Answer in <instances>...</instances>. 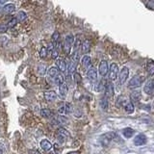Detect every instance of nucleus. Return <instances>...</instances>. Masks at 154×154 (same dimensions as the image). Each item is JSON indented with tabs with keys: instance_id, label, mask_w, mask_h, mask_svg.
<instances>
[{
	"instance_id": "7ed1b4c3",
	"label": "nucleus",
	"mask_w": 154,
	"mask_h": 154,
	"mask_svg": "<svg viewBox=\"0 0 154 154\" xmlns=\"http://www.w3.org/2000/svg\"><path fill=\"white\" fill-rule=\"evenodd\" d=\"M74 37L73 35H71V34H69L66 38H65V42H64V50L66 54H69L70 53V50H71V47L73 46L74 45Z\"/></svg>"
},
{
	"instance_id": "4be33fe9",
	"label": "nucleus",
	"mask_w": 154,
	"mask_h": 154,
	"mask_svg": "<svg viewBox=\"0 0 154 154\" xmlns=\"http://www.w3.org/2000/svg\"><path fill=\"white\" fill-rule=\"evenodd\" d=\"M76 66H77V63L73 62V61H71L70 62V64L69 66H67V73H69V75L70 74H73L74 72H75V69H76Z\"/></svg>"
},
{
	"instance_id": "7c9ffc66",
	"label": "nucleus",
	"mask_w": 154,
	"mask_h": 154,
	"mask_svg": "<svg viewBox=\"0 0 154 154\" xmlns=\"http://www.w3.org/2000/svg\"><path fill=\"white\" fill-rule=\"evenodd\" d=\"M17 22H18V20H17V17L12 18L11 20L9 21V23H8V28H12V27H14V26H16Z\"/></svg>"
},
{
	"instance_id": "c85d7f7f",
	"label": "nucleus",
	"mask_w": 154,
	"mask_h": 154,
	"mask_svg": "<svg viewBox=\"0 0 154 154\" xmlns=\"http://www.w3.org/2000/svg\"><path fill=\"white\" fill-rule=\"evenodd\" d=\"M58 112H59L60 115H66V114H69V112H67V108H66V103L61 106V107L58 109Z\"/></svg>"
},
{
	"instance_id": "6e6552de",
	"label": "nucleus",
	"mask_w": 154,
	"mask_h": 154,
	"mask_svg": "<svg viewBox=\"0 0 154 154\" xmlns=\"http://www.w3.org/2000/svg\"><path fill=\"white\" fill-rule=\"evenodd\" d=\"M143 91L146 94H151L154 93V78L148 80L143 87Z\"/></svg>"
},
{
	"instance_id": "9d476101",
	"label": "nucleus",
	"mask_w": 154,
	"mask_h": 154,
	"mask_svg": "<svg viewBox=\"0 0 154 154\" xmlns=\"http://www.w3.org/2000/svg\"><path fill=\"white\" fill-rule=\"evenodd\" d=\"M87 77L91 81H95L97 79V70H96L95 67H90L88 69V72H87Z\"/></svg>"
},
{
	"instance_id": "1a4fd4ad",
	"label": "nucleus",
	"mask_w": 154,
	"mask_h": 154,
	"mask_svg": "<svg viewBox=\"0 0 154 154\" xmlns=\"http://www.w3.org/2000/svg\"><path fill=\"white\" fill-rule=\"evenodd\" d=\"M98 72L101 76H105L106 74L109 72V66H108V63L106 61L100 62L99 67H98Z\"/></svg>"
},
{
	"instance_id": "393cba45",
	"label": "nucleus",
	"mask_w": 154,
	"mask_h": 154,
	"mask_svg": "<svg viewBox=\"0 0 154 154\" xmlns=\"http://www.w3.org/2000/svg\"><path fill=\"white\" fill-rule=\"evenodd\" d=\"M90 48H91V42H90V41L86 40L83 42V45H82V52H83V53L89 52L90 51Z\"/></svg>"
},
{
	"instance_id": "20e7f679",
	"label": "nucleus",
	"mask_w": 154,
	"mask_h": 154,
	"mask_svg": "<svg viewBox=\"0 0 154 154\" xmlns=\"http://www.w3.org/2000/svg\"><path fill=\"white\" fill-rule=\"evenodd\" d=\"M69 137V132L66 130L65 128H59L57 130L56 133V138L59 141V143H63L66 142V140Z\"/></svg>"
},
{
	"instance_id": "4c0bfd02",
	"label": "nucleus",
	"mask_w": 154,
	"mask_h": 154,
	"mask_svg": "<svg viewBox=\"0 0 154 154\" xmlns=\"http://www.w3.org/2000/svg\"><path fill=\"white\" fill-rule=\"evenodd\" d=\"M67 154H79V152L78 151H71V152L67 153Z\"/></svg>"
},
{
	"instance_id": "f257e3e1",
	"label": "nucleus",
	"mask_w": 154,
	"mask_h": 154,
	"mask_svg": "<svg viewBox=\"0 0 154 154\" xmlns=\"http://www.w3.org/2000/svg\"><path fill=\"white\" fill-rule=\"evenodd\" d=\"M117 105L119 107L123 108V110L127 114H132L134 112V104L131 102V100L124 97V96H119L117 101Z\"/></svg>"
},
{
	"instance_id": "cd10ccee",
	"label": "nucleus",
	"mask_w": 154,
	"mask_h": 154,
	"mask_svg": "<svg viewBox=\"0 0 154 154\" xmlns=\"http://www.w3.org/2000/svg\"><path fill=\"white\" fill-rule=\"evenodd\" d=\"M100 106L104 111H107V109H108V98L107 97L104 96L103 99L101 100V102H100Z\"/></svg>"
},
{
	"instance_id": "a211bd4d",
	"label": "nucleus",
	"mask_w": 154,
	"mask_h": 154,
	"mask_svg": "<svg viewBox=\"0 0 154 154\" xmlns=\"http://www.w3.org/2000/svg\"><path fill=\"white\" fill-rule=\"evenodd\" d=\"M130 97H131L132 103H138L140 99H141V93L139 91H134L131 95H130Z\"/></svg>"
},
{
	"instance_id": "0eeeda50",
	"label": "nucleus",
	"mask_w": 154,
	"mask_h": 154,
	"mask_svg": "<svg viewBox=\"0 0 154 154\" xmlns=\"http://www.w3.org/2000/svg\"><path fill=\"white\" fill-rule=\"evenodd\" d=\"M147 142V138L144 134L141 133V134H138L136 137L134 138V144L137 146H141L146 144Z\"/></svg>"
},
{
	"instance_id": "ddd939ff",
	"label": "nucleus",
	"mask_w": 154,
	"mask_h": 154,
	"mask_svg": "<svg viewBox=\"0 0 154 154\" xmlns=\"http://www.w3.org/2000/svg\"><path fill=\"white\" fill-rule=\"evenodd\" d=\"M45 98L46 101L48 102H53V101H55L56 98H57V94L54 91H46L45 94Z\"/></svg>"
},
{
	"instance_id": "b1692460",
	"label": "nucleus",
	"mask_w": 154,
	"mask_h": 154,
	"mask_svg": "<svg viewBox=\"0 0 154 154\" xmlns=\"http://www.w3.org/2000/svg\"><path fill=\"white\" fill-rule=\"evenodd\" d=\"M54 82H55V84H57L58 86H60L63 83H65V78H64V76H63V74L62 73L58 74L54 78Z\"/></svg>"
},
{
	"instance_id": "ea45409f",
	"label": "nucleus",
	"mask_w": 154,
	"mask_h": 154,
	"mask_svg": "<svg viewBox=\"0 0 154 154\" xmlns=\"http://www.w3.org/2000/svg\"><path fill=\"white\" fill-rule=\"evenodd\" d=\"M34 154H41V153L38 152V151H35V152H34Z\"/></svg>"
},
{
	"instance_id": "e433bc0d",
	"label": "nucleus",
	"mask_w": 154,
	"mask_h": 154,
	"mask_svg": "<svg viewBox=\"0 0 154 154\" xmlns=\"http://www.w3.org/2000/svg\"><path fill=\"white\" fill-rule=\"evenodd\" d=\"M7 28H8V26L1 25V26H0V32H5V31L7 30Z\"/></svg>"
},
{
	"instance_id": "dca6fc26",
	"label": "nucleus",
	"mask_w": 154,
	"mask_h": 154,
	"mask_svg": "<svg viewBox=\"0 0 154 154\" xmlns=\"http://www.w3.org/2000/svg\"><path fill=\"white\" fill-rule=\"evenodd\" d=\"M115 136H116V135L114 134V132L105 134L104 136L102 137V143L104 144V146H107V144L115 138Z\"/></svg>"
},
{
	"instance_id": "a19ab883",
	"label": "nucleus",
	"mask_w": 154,
	"mask_h": 154,
	"mask_svg": "<svg viewBox=\"0 0 154 154\" xmlns=\"http://www.w3.org/2000/svg\"><path fill=\"white\" fill-rule=\"evenodd\" d=\"M0 154H3V151H2V149L0 148Z\"/></svg>"
},
{
	"instance_id": "a878e982",
	"label": "nucleus",
	"mask_w": 154,
	"mask_h": 154,
	"mask_svg": "<svg viewBox=\"0 0 154 154\" xmlns=\"http://www.w3.org/2000/svg\"><path fill=\"white\" fill-rule=\"evenodd\" d=\"M17 18L18 22H23L27 18V14H26L25 12L20 11V12H18L17 16Z\"/></svg>"
},
{
	"instance_id": "2f4dec72",
	"label": "nucleus",
	"mask_w": 154,
	"mask_h": 154,
	"mask_svg": "<svg viewBox=\"0 0 154 154\" xmlns=\"http://www.w3.org/2000/svg\"><path fill=\"white\" fill-rule=\"evenodd\" d=\"M48 54V50H47V48L46 47H42V49L40 51V57L41 58H45Z\"/></svg>"
},
{
	"instance_id": "c9c22d12",
	"label": "nucleus",
	"mask_w": 154,
	"mask_h": 154,
	"mask_svg": "<svg viewBox=\"0 0 154 154\" xmlns=\"http://www.w3.org/2000/svg\"><path fill=\"white\" fill-rule=\"evenodd\" d=\"M73 78H74V81L76 82V83H79V82H81V75L78 73V72H74Z\"/></svg>"
},
{
	"instance_id": "473e14b6",
	"label": "nucleus",
	"mask_w": 154,
	"mask_h": 154,
	"mask_svg": "<svg viewBox=\"0 0 154 154\" xmlns=\"http://www.w3.org/2000/svg\"><path fill=\"white\" fill-rule=\"evenodd\" d=\"M38 73H40L41 75H43V74L45 73V71H46V67H45V66H43V65L38 66Z\"/></svg>"
},
{
	"instance_id": "6ab92c4d",
	"label": "nucleus",
	"mask_w": 154,
	"mask_h": 154,
	"mask_svg": "<svg viewBox=\"0 0 154 154\" xmlns=\"http://www.w3.org/2000/svg\"><path fill=\"white\" fill-rule=\"evenodd\" d=\"M14 10H16V6H14V4L10 3V4L5 5V6L2 8V12L4 14H11V13H13L14 11Z\"/></svg>"
},
{
	"instance_id": "423d86ee",
	"label": "nucleus",
	"mask_w": 154,
	"mask_h": 154,
	"mask_svg": "<svg viewBox=\"0 0 154 154\" xmlns=\"http://www.w3.org/2000/svg\"><path fill=\"white\" fill-rule=\"evenodd\" d=\"M129 76V69L127 66H123L122 70L119 71V83L120 85H123L125 83V81L127 80Z\"/></svg>"
},
{
	"instance_id": "f03ea898",
	"label": "nucleus",
	"mask_w": 154,
	"mask_h": 154,
	"mask_svg": "<svg viewBox=\"0 0 154 154\" xmlns=\"http://www.w3.org/2000/svg\"><path fill=\"white\" fill-rule=\"evenodd\" d=\"M144 81V77L143 75H135L132 77V79L129 81L128 88L129 89H137L139 87H141L142 84Z\"/></svg>"
},
{
	"instance_id": "bb28decb",
	"label": "nucleus",
	"mask_w": 154,
	"mask_h": 154,
	"mask_svg": "<svg viewBox=\"0 0 154 154\" xmlns=\"http://www.w3.org/2000/svg\"><path fill=\"white\" fill-rule=\"evenodd\" d=\"M41 115H42V117H43V118H50L52 116V112H51V110H49V109H42L41 111Z\"/></svg>"
},
{
	"instance_id": "5701e85b",
	"label": "nucleus",
	"mask_w": 154,
	"mask_h": 154,
	"mask_svg": "<svg viewBox=\"0 0 154 154\" xmlns=\"http://www.w3.org/2000/svg\"><path fill=\"white\" fill-rule=\"evenodd\" d=\"M146 70H147V74L149 76H153L154 75V63H152V62L147 63Z\"/></svg>"
},
{
	"instance_id": "c03bdc74",
	"label": "nucleus",
	"mask_w": 154,
	"mask_h": 154,
	"mask_svg": "<svg viewBox=\"0 0 154 154\" xmlns=\"http://www.w3.org/2000/svg\"><path fill=\"white\" fill-rule=\"evenodd\" d=\"M55 154H59V153H57V152H56V153H55Z\"/></svg>"
},
{
	"instance_id": "2eb2a0df",
	"label": "nucleus",
	"mask_w": 154,
	"mask_h": 154,
	"mask_svg": "<svg viewBox=\"0 0 154 154\" xmlns=\"http://www.w3.org/2000/svg\"><path fill=\"white\" fill-rule=\"evenodd\" d=\"M41 147H42L45 151L48 152V151H50V150H51L52 144H51V143H50L49 141H48V140L43 139V140H42V142H41Z\"/></svg>"
},
{
	"instance_id": "412c9836",
	"label": "nucleus",
	"mask_w": 154,
	"mask_h": 154,
	"mask_svg": "<svg viewBox=\"0 0 154 154\" xmlns=\"http://www.w3.org/2000/svg\"><path fill=\"white\" fill-rule=\"evenodd\" d=\"M135 131L132 129V128H130V127H126V128H124L122 130V134H123V136L126 138V139H130L131 137H133V135H134Z\"/></svg>"
},
{
	"instance_id": "f3484780",
	"label": "nucleus",
	"mask_w": 154,
	"mask_h": 154,
	"mask_svg": "<svg viewBox=\"0 0 154 154\" xmlns=\"http://www.w3.org/2000/svg\"><path fill=\"white\" fill-rule=\"evenodd\" d=\"M82 66H83V67H85V69H90L91 66V57L88 56V55H85L83 58H82Z\"/></svg>"
},
{
	"instance_id": "aec40b11",
	"label": "nucleus",
	"mask_w": 154,
	"mask_h": 154,
	"mask_svg": "<svg viewBox=\"0 0 154 154\" xmlns=\"http://www.w3.org/2000/svg\"><path fill=\"white\" fill-rule=\"evenodd\" d=\"M47 74H48V76L50 77V78H53V79H54L55 77H56L58 74H59V69H58V67H56V66H52V67H50L49 69H48Z\"/></svg>"
},
{
	"instance_id": "39448f33",
	"label": "nucleus",
	"mask_w": 154,
	"mask_h": 154,
	"mask_svg": "<svg viewBox=\"0 0 154 154\" xmlns=\"http://www.w3.org/2000/svg\"><path fill=\"white\" fill-rule=\"evenodd\" d=\"M119 74V66L117 64H111L110 66V71H109V79L111 81H115L118 78V75Z\"/></svg>"
},
{
	"instance_id": "72a5a7b5",
	"label": "nucleus",
	"mask_w": 154,
	"mask_h": 154,
	"mask_svg": "<svg viewBox=\"0 0 154 154\" xmlns=\"http://www.w3.org/2000/svg\"><path fill=\"white\" fill-rule=\"evenodd\" d=\"M51 56L53 59H57L58 56H59V51H58V48L57 47H54V49L51 52Z\"/></svg>"
},
{
	"instance_id": "f704fd0d",
	"label": "nucleus",
	"mask_w": 154,
	"mask_h": 154,
	"mask_svg": "<svg viewBox=\"0 0 154 154\" xmlns=\"http://www.w3.org/2000/svg\"><path fill=\"white\" fill-rule=\"evenodd\" d=\"M81 45V42L79 38H77V40H75L74 42V45H73V47H74V51H78V48L79 46Z\"/></svg>"
},
{
	"instance_id": "4468645a",
	"label": "nucleus",
	"mask_w": 154,
	"mask_h": 154,
	"mask_svg": "<svg viewBox=\"0 0 154 154\" xmlns=\"http://www.w3.org/2000/svg\"><path fill=\"white\" fill-rule=\"evenodd\" d=\"M56 66L58 67V69L62 72H65L66 69H67V66H66V64L64 59H57L56 60Z\"/></svg>"
},
{
	"instance_id": "79ce46f5",
	"label": "nucleus",
	"mask_w": 154,
	"mask_h": 154,
	"mask_svg": "<svg viewBox=\"0 0 154 154\" xmlns=\"http://www.w3.org/2000/svg\"><path fill=\"white\" fill-rule=\"evenodd\" d=\"M3 8V7H2ZM2 8H1V5H0V11H1V10H2Z\"/></svg>"
},
{
	"instance_id": "37998d69",
	"label": "nucleus",
	"mask_w": 154,
	"mask_h": 154,
	"mask_svg": "<svg viewBox=\"0 0 154 154\" xmlns=\"http://www.w3.org/2000/svg\"><path fill=\"white\" fill-rule=\"evenodd\" d=\"M49 154H54V153H53V152H50V153H49Z\"/></svg>"
},
{
	"instance_id": "9b49d317",
	"label": "nucleus",
	"mask_w": 154,
	"mask_h": 154,
	"mask_svg": "<svg viewBox=\"0 0 154 154\" xmlns=\"http://www.w3.org/2000/svg\"><path fill=\"white\" fill-rule=\"evenodd\" d=\"M114 95V86L112 83H108L106 85V88H105V97L109 98H112Z\"/></svg>"
},
{
	"instance_id": "c756f323",
	"label": "nucleus",
	"mask_w": 154,
	"mask_h": 154,
	"mask_svg": "<svg viewBox=\"0 0 154 154\" xmlns=\"http://www.w3.org/2000/svg\"><path fill=\"white\" fill-rule=\"evenodd\" d=\"M59 38H60V34L59 33H58L57 31L53 33V35H52L53 43H58V42H59Z\"/></svg>"
},
{
	"instance_id": "58836bf2",
	"label": "nucleus",
	"mask_w": 154,
	"mask_h": 154,
	"mask_svg": "<svg viewBox=\"0 0 154 154\" xmlns=\"http://www.w3.org/2000/svg\"><path fill=\"white\" fill-rule=\"evenodd\" d=\"M7 0H0V5H2V4H4L5 2H6Z\"/></svg>"
},
{
	"instance_id": "f8f14e48",
	"label": "nucleus",
	"mask_w": 154,
	"mask_h": 154,
	"mask_svg": "<svg viewBox=\"0 0 154 154\" xmlns=\"http://www.w3.org/2000/svg\"><path fill=\"white\" fill-rule=\"evenodd\" d=\"M59 93H60V96L62 98H66L67 93H69V87L66 83H63L62 85L59 86Z\"/></svg>"
}]
</instances>
